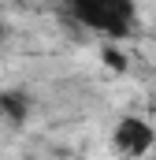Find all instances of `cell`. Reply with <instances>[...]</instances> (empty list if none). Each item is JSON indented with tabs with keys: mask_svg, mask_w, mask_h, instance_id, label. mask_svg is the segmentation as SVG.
Segmentation results:
<instances>
[{
	"mask_svg": "<svg viewBox=\"0 0 156 160\" xmlns=\"http://www.w3.org/2000/svg\"><path fill=\"white\" fill-rule=\"evenodd\" d=\"M26 116H30V97L19 93V89H0V119L22 127Z\"/></svg>",
	"mask_w": 156,
	"mask_h": 160,
	"instance_id": "3957f363",
	"label": "cell"
},
{
	"mask_svg": "<svg viewBox=\"0 0 156 160\" xmlns=\"http://www.w3.org/2000/svg\"><path fill=\"white\" fill-rule=\"evenodd\" d=\"M156 145V127L141 116H119L112 127V149L126 160H141L149 157Z\"/></svg>",
	"mask_w": 156,
	"mask_h": 160,
	"instance_id": "7a4b0ae2",
	"label": "cell"
},
{
	"mask_svg": "<svg viewBox=\"0 0 156 160\" xmlns=\"http://www.w3.org/2000/svg\"><path fill=\"white\" fill-rule=\"evenodd\" d=\"M153 19H156V15H153Z\"/></svg>",
	"mask_w": 156,
	"mask_h": 160,
	"instance_id": "8992f818",
	"label": "cell"
},
{
	"mask_svg": "<svg viewBox=\"0 0 156 160\" xmlns=\"http://www.w3.org/2000/svg\"><path fill=\"white\" fill-rule=\"evenodd\" d=\"M0 30H4V22H0Z\"/></svg>",
	"mask_w": 156,
	"mask_h": 160,
	"instance_id": "5b68a950",
	"label": "cell"
},
{
	"mask_svg": "<svg viewBox=\"0 0 156 160\" xmlns=\"http://www.w3.org/2000/svg\"><path fill=\"white\" fill-rule=\"evenodd\" d=\"M100 56H104V63H108L112 71H126V60H123V52H119L115 45H104V48H100Z\"/></svg>",
	"mask_w": 156,
	"mask_h": 160,
	"instance_id": "277c9868",
	"label": "cell"
},
{
	"mask_svg": "<svg viewBox=\"0 0 156 160\" xmlns=\"http://www.w3.org/2000/svg\"><path fill=\"white\" fill-rule=\"evenodd\" d=\"M63 15L71 22H78V26L108 38V45H112V41H123L134 34L138 8L130 0H71L63 8Z\"/></svg>",
	"mask_w": 156,
	"mask_h": 160,
	"instance_id": "6da1fadb",
	"label": "cell"
}]
</instances>
